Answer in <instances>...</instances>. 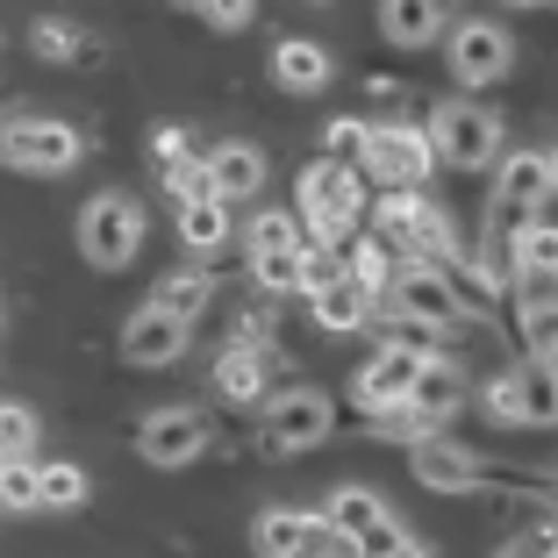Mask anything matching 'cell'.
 Here are the masks:
<instances>
[{"label":"cell","mask_w":558,"mask_h":558,"mask_svg":"<svg viewBox=\"0 0 558 558\" xmlns=\"http://www.w3.org/2000/svg\"><path fill=\"white\" fill-rule=\"evenodd\" d=\"M365 208V172L359 165H337V158H315L301 172V222L315 230V244H337V236L359 222Z\"/></svg>","instance_id":"6da1fadb"},{"label":"cell","mask_w":558,"mask_h":558,"mask_svg":"<svg viewBox=\"0 0 558 558\" xmlns=\"http://www.w3.org/2000/svg\"><path fill=\"white\" fill-rule=\"evenodd\" d=\"M359 172L379 180L387 194H423V180L437 172V150H429V136L409 130V122H373V130H365V150H359Z\"/></svg>","instance_id":"7a4b0ae2"},{"label":"cell","mask_w":558,"mask_h":558,"mask_svg":"<svg viewBox=\"0 0 558 558\" xmlns=\"http://www.w3.org/2000/svg\"><path fill=\"white\" fill-rule=\"evenodd\" d=\"M423 136H429V150H437V165H465V172H480V165L501 158V116L480 108V100H444Z\"/></svg>","instance_id":"3957f363"},{"label":"cell","mask_w":558,"mask_h":558,"mask_svg":"<svg viewBox=\"0 0 558 558\" xmlns=\"http://www.w3.org/2000/svg\"><path fill=\"white\" fill-rule=\"evenodd\" d=\"M80 158H86V136L72 130V122H44V116L0 122V165H15V172L50 180V172H72Z\"/></svg>","instance_id":"277c9868"},{"label":"cell","mask_w":558,"mask_h":558,"mask_svg":"<svg viewBox=\"0 0 558 558\" xmlns=\"http://www.w3.org/2000/svg\"><path fill=\"white\" fill-rule=\"evenodd\" d=\"M379 236H395L401 258H423V265H444L459 258V236H451V215L423 194H379Z\"/></svg>","instance_id":"5b68a950"},{"label":"cell","mask_w":558,"mask_h":558,"mask_svg":"<svg viewBox=\"0 0 558 558\" xmlns=\"http://www.w3.org/2000/svg\"><path fill=\"white\" fill-rule=\"evenodd\" d=\"M136 244H144V208H136L130 194H94L80 208V251H86V265L122 272V265L136 258Z\"/></svg>","instance_id":"8992f818"},{"label":"cell","mask_w":558,"mask_h":558,"mask_svg":"<svg viewBox=\"0 0 558 558\" xmlns=\"http://www.w3.org/2000/svg\"><path fill=\"white\" fill-rule=\"evenodd\" d=\"M329 429H337V409H329V395H315V387H294V395H279L272 409H265L258 451H265V459H301V451H315Z\"/></svg>","instance_id":"52a82bcc"},{"label":"cell","mask_w":558,"mask_h":558,"mask_svg":"<svg viewBox=\"0 0 558 558\" xmlns=\"http://www.w3.org/2000/svg\"><path fill=\"white\" fill-rule=\"evenodd\" d=\"M444 65H451V80L473 94V86H494V80H509V65H515V36L501 29V22H487V15H465L459 29H444Z\"/></svg>","instance_id":"ba28073f"},{"label":"cell","mask_w":558,"mask_h":558,"mask_svg":"<svg viewBox=\"0 0 558 558\" xmlns=\"http://www.w3.org/2000/svg\"><path fill=\"white\" fill-rule=\"evenodd\" d=\"M558 194L551 180V150H515L509 165H501V180H494V201H487V222L501 236H515L523 222H537V208Z\"/></svg>","instance_id":"9c48e42d"},{"label":"cell","mask_w":558,"mask_h":558,"mask_svg":"<svg viewBox=\"0 0 558 558\" xmlns=\"http://www.w3.org/2000/svg\"><path fill=\"white\" fill-rule=\"evenodd\" d=\"M487 415L494 423H530V429H544V423H558V373L551 365H509V373H494L487 379Z\"/></svg>","instance_id":"30bf717a"},{"label":"cell","mask_w":558,"mask_h":558,"mask_svg":"<svg viewBox=\"0 0 558 558\" xmlns=\"http://www.w3.org/2000/svg\"><path fill=\"white\" fill-rule=\"evenodd\" d=\"M387 294H395V308L409 315V323H423V329H459L465 323V301H459V287H451V272H444V265H423V258H409L395 272V287H387Z\"/></svg>","instance_id":"8fae6325"},{"label":"cell","mask_w":558,"mask_h":558,"mask_svg":"<svg viewBox=\"0 0 558 558\" xmlns=\"http://www.w3.org/2000/svg\"><path fill=\"white\" fill-rule=\"evenodd\" d=\"M136 451H144V465H158V473H180V465H194L201 451H208V415H201V409H158V415H144Z\"/></svg>","instance_id":"7c38bea8"},{"label":"cell","mask_w":558,"mask_h":558,"mask_svg":"<svg viewBox=\"0 0 558 558\" xmlns=\"http://www.w3.org/2000/svg\"><path fill=\"white\" fill-rule=\"evenodd\" d=\"M429 351H409V344H387V351H373V365H365L359 379H351V401H359L365 415H379V409H395V401H409V387H415V365H423Z\"/></svg>","instance_id":"4fadbf2b"},{"label":"cell","mask_w":558,"mask_h":558,"mask_svg":"<svg viewBox=\"0 0 558 558\" xmlns=\"http://www.w3.org/2000/svg\"><path fill=\"white\" fill-rule=\"evenodd\" d=\"M122 359L144 365V373H158V365H180V359H186V323H180V315H158V308L144 301V308L122 323Z\"/></svg>","instance_id":"5bb4252c"},{"label":"cell","mask_w":558,"mask_h":558,"mask_svg":"<svg viewBox=\"0 0 558 558\" xmlns=\"http://www.w3.org/2000/svg\"><path fill=\"white\" fill-rule=\"evenodd\" d=\"M451 29V8L444 0H379V36L395 50H423Z\"/></svg>","instance_id":"9a60e30c"},{"label":"cell","mask_w":558,"mask_h":558,"mask_svg":"<svg viewBox=\"0 0 558 558\" xmlns=\"http://www.w3.org/2000/svg\"><path fill=\"white\" fill-rule=\"evenodd\" d=\"M409 459H415V480H423L429 494H465V487L480 480L473 451H465V444H451V437H423V444H409Z\"/></svg>","instance_id":"2e32d148"},{"label":"cell","mask_w":558,"mask_h":558,"mask_svg":"<svg viewBox=\"0 0 558 558\" xmlns=\"http://www.w3.org/2000/svg\"><path fill=\"white\" fill-rule=\"evenodd\" d=\"M315 537H323V515L315 509H258V523H251L258 558H308Z\"/></svg>","instance_id":"e0dca14e"},{"label":"cell","mask_w":558,"mask_h":558,"mask_svg":"<svg viewBox=\"0 0 558 558\" xmlns=\"http://www.w3.org/2000/svg\"><path fill=\"white\" fill-rule=\"evenodd\" d=\"M201 165H208L215 201H230V208H236V201H251V194L265 186V150H258V144H222V150H208Z\"/></svg>","instance_id":"ac0fdd59"},{"label":"cell","mask_w":558,"mask_h":558,"mask_svg":"<svg viewBox=\"0 0 558 558\" xmlns=\"http://www.w3.org/2000/svg\"><path fill=\"white\" fill-rule=\"evenodd\" d=\"M272 80L287 94H323L329 86V50L308 44V36H279L272 44Z\"/></svg>","instance_id":"d6986e66"},{"label":"cell","mask_w":558,"mask_h":558,"mask_svg":"<svg viewBox=\"0 0 558 558\" xmlns=\"http://www.w3.org/2000/svg\"><path fill=\"white\" fill-rule=\"evenodd\" d=\"M401 244L395 236H351V251H344V279L351 287H365V294H387V287H395V272H401Z\"/></svg>","instance_id":"ffe728a7"},{"label":"cell","mask_w":558,"mask_h":558,"mask_svg":"<svg viewBox=\"0 0 558 558\" xmlns=\"http://www.w3.org/2000/svg\"><path fill=\"white\" fill-rule=\"evenodd\" d=\"M208 301H215V272H208V265H172V272L150 287V308H158V315H180V323H194Z\"/></svg>","instance_id":"44dd1931"},{"label":"cell","mask_w":558,"mask_h":558,"mask_svg":"<svg viewBox=\"0 0 558 558\" xmlns=\"http://www.w3.org/2000/svg\"><path fill=\"white\" fill-rule=\"evenodd\" d=\"M409 401H415L423 415H437V423H444V415H451V409L465 401V373H459L451 359H444V351H429V359L415 365V387H409Z\"/></svg>","instance_id":"7402d4cb"},{"label":"cell","mask_w":558,"mask_h":558,"mask_svg":"<svg viewBox=\"0 0 558 558\" xmlns=\"http://www.w3.org/2000/svg\"><path fill=\"white\" fill-rule=\"evenodd\" d=\"M308 308H315V323H323L329 337H351V329H365V315H373V294L351 287V279H329V287L308 294Z\"/></svg>","instance_id":"603a6c76"},{"label":"cell","mask_w":558,"mask_h":558,"mask_svg":"<svg viewBox=\"0 0 558 558\" xmlns=\"http://www.w3.org/2000/svg\"><path fill=\"white\" fill-rule=\"evenodd\" d=\"M215 395L230 401V409H251V401L265 395V359L251 344H230L222 359H215Z\"/></svg>","instance_id":"cb8c5ba5"},{"label":"cell","mask_w":558,"mask_h":558,"mask_svg":"<svg viewBox=\"0 0 558 558\" xmlns=\"http://www.w3.org/2000/svg\"><path fill=\"white\" fill-rule=\"evenodd\" d=\"M180 244L194 251V258H215V251L230 244V201H186L180 208Z\"/></svg>","instance_id":"d4e9b609"},{"label":"cell","mask_w":558,"mask_h":558,"mask_svg":"<svg viewBox=\"0 0 558 558\" xmlns=\"http://www.w3.org/2000/svg\"><path fill=\"white\" fill-rule=\"evenodd\" d=\"M509 265L515 279H558V222H523L509 236Z\"/></svg>","instance_id":"484cf974"},{"label":"cell","mask_w":558,"mask_h":558,"mask_svg":"<svg viewBox=\"0 0 558 558\" xmlns=\"http://www.w3.org/2000/svg\"><path fill=\"white\" fill-rule=\"evenodd\" d=\"M379 515H387V501H379L373 487H337V494H329V509H323V530H329V537H365Z\"/></svg>","instance_id":"4316f807"},{"label":"cell","mask_w":558,"mask_h":558,"mask_svg":"<svg viewBox=\"0 0 558 558\" xmlns=\"http://www.w3.org/2000/svg\"><path fill=\"white\" fill-rule=\"evenodd\" d=\"M29 44H36V58H50V65H86V58H94V36L72 29V22H58V15L36 22Z\"/></svg>","instance_id":"83f0119b"},{"label":"cell","mask_w":558,"mask_h":558,"mask_svg":"<svg viewBox=\"0 0 558 558\" xmlns=\"http://www.w3.org/2000/svg\"><path fill=\"white\" fill-rule=\"evenodd\" d=\"M86 473L80 465H36V509H80Z\"/></svg>","instance_id":"f1b7e54d"},{"label":"cell","mask_w":558,"mask_h":558,"mask_svg":"<svg viewBox=\"0 0 558 558\" xmlns=\"http://www.w3.org/2000/svg\"><path fill=\"white\" fill-rule=\"evenodd\" d=\"M251 272L265 294H301V251H251Z\"/></svg>","instance_id":"f546056e"},{"label":"cell","mask_w":558,"mask_h":558,"mask_svg":"<svg viewBox=\"0 0 558 558\" xmlns=\"http://www.w3.org/2000/svg\"><path fill=\"white\" fill-rule=\"evenodd\" d=\"M251 251H308V236H301V222L287 208H265L251 222Z\"/></svg>","instance_id":"4dcf8cb0"},{"label":"cell","mask_w":558,"mask_h":558,"mask_svg":"<svg viewBox=\"0 0 558 558\" xmlns=\"http://www.w3.org/2000/svg\"><path fill=\"white\" fill-rule=\"evenodd\" d=\"M373 423H379V437H401V444H423V437H437V415H423L415 401H395V409H379Z\"/></svg>","instance_id":"1f68e13d"},{"label":"cell","mask_w":558,"mask_h":558,"mask_svg":"<svg viewBox=\"0 0 558 558\" xmlns=\"http://www.w3.org/2000/svg\"><path fill=\"white\" fill-rule=\"evenodd\" d=\"M36 451V415L22 401H0V459H29Z\"/></svg>","instance_id":"d6a6232c"},{"label":"cell","mask_w":558,"mask_h":558,"mask_svg":"<svg viewBox=\"0 0 558 558\" xmlns=\"http://www.w3.org/2000/svg\"><path fill=\"white\" fill-rule=\"evenodd\" d=\"M0 509H15V515L36 509V465L29 459H0Z\"/></svg>","instance_id":"836d02e7"},{"label":"cell","mask_w":558,"mask_h":558,"mask_svg":"<svg viewBox=\"0 0 558 558\" xmlns=\"http://www.w3.org/2000/svg\"><path fill=\"white\" fill-rule=\"evenodd\" d=\"M158 180H165V194L180 201V208H186V201H208V194H215V186H208V165H194V158L158 165Z\"/></svg>","instance_id":"e575fe53"},{"label":"cell","mask_w":558,"mask_h":558,"mask_svg":"<svg viewBox=\"0 0 558 558\" xmlns=\"http://www.w3.org/2000/svg\"><path fill=\"white\" fill-rule=\"evenodd\" d=\"M351 544H359V558H395V551H409V530H401L395 523V509H387V515H379V523L373 530H365V537H351Z\"/></svg>","instance_id":"d590c367"},{"label":"cell","mask_w":558,"mask_h":558,"mask_svg":"<svg viewBox=\"0 0 558 558\" xmlns=\"http://www.w3.org/2000/svg\"><path fill=\"white\" fill-rule=\"evenodd\" d=\"M194 8L215 22V29H244V22L258 15V0H194Z\"/></svg>","instance_id":"8d00e7d4"},{"label":"cell","mask_w":558,"mask_h":558,"mask_svg":"<svg viewBox=\"0 0 558 558\" xmlns=\"http://www.w3.org/2000/svg\"><path fill=\"white\" fill-rule=\"evenodd\" d=\"M359 150H365V122H329V158L359 165Z\"/></svg>","instance_id":"74e56055"},{"label":"cell","mask_w":558,"mask_h":558,"mask_svg":"<svg viewBox=\"0 0 558 558\" xmlns=\"http://www.w3.org/2000/svg\"><path fill=\"white\" fill-rule=\"evenodd\" d=\"M150 150H158L165 165H180V158H194V144H186V130H158V136H150Z\"/></svg>","instance_id":"f35d334b"},{"label":"cell","mask_w":558,"mask_h":558,"mask_svg":"<svg viewBox=\"0 0 558 558\" xmlns=\"http://www.w3.org/2000/svg\"><path fill=\"white\" fill-rule=\"evenodd\" d=\"M308 558H359V544H351V537H329V530H323V537L308 544Z\"/></svg>","instance_id":"ab89813d"},{"label":"cell","mask_w":558,"mask_h":558,"mask_svg":"<svg viewBox=\"0 0 558 558\" xmlns=\"http://www.w3.org/2000/svg\"><path fill=\"white\" fill-rule=\"evenodd\" d=\"M544 365H551V373H558V329H551V344H544Z\"/></svg>","instance_id":"60d3db41"},{"label":"cell","mask_w":558,"mask_h":558,"mask_svg":"<svg viewBox=\"0 0 558 558\" xmlns=\"http://www.w3.org/2000/svg\"><path fill=\"white\" fill-rule=\"evenodd\" d=\"M395 558H429V551H423V544H409V551H395Z\"/></svg>","instance_id":"b9f144b4"},{"label":"cell","mask_w":558,"mask_h":558,"mask_svg":"<svg viewBox=\"0 0 558 558\" xmlns=\"http://www.w3.org/2000/svg\"><path fill=\"white\" fill-rule=\"evenodd\" d=\"M509 8H544V0H509Z\"/></svg>","instance_id":"7bdbcfd3"},{"label":"cell","mask_w":558,"mask_h":558,"mask_svg":"<svg viewBox=\"0 0 558 558\" xmlns=\"http://www.w3.org/2000/svg\"><path fill=\"white\" fill-rule=\"evenodd\" d=\"M551 180H558V150H551Z\"/></svg>","instance_id":"ee69618b"},{"label":"cell","mask_w":558,"mask_h":558,"mask_svg":"<svg viewBox=\"0 0 558 558\" xmlns=\"http://www.w3.org/2000/svg\"><path fill=\"white\" fill-rule=\"evenodd\" d=\"M551 287H558V279H551Z\"/></svg>","instance_id":"f6af8a7d"}]
</instances>
